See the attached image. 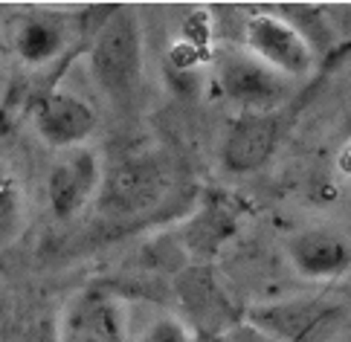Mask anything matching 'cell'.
I'll return each instance as SVG.
<instances>
[{
	"mask_svg": "<svg viewBox=\"0 0 351 342\" xmlns=\"http://www.w3.org/2000/svg\"><path fill=\"white\" fill-rule=\"evenodd\" d=\"M90 70L110 99H131L143 79V38L134 12L117 9L90 47Z\"/></svg>",
	"mask_w": 351,
	"mask_h": 342,
	"instance_id": "cell-1",
	"label": "cell"
},
{
	"mask_svg": "<svg viewBox=\"0 0 351 342\" xmlns=\"http://www.w3.org/2000/svg\"><path fill=\"white\" fill-rule=\"evenodd\" d=\"M169 186V169L160 157H128L102 174L96 206L108 218H134L154 209L166 197Z\"/></svg>",
	"mask_w": 351,
	"mask_h": 342,
	"instance_id": "cell-2",
	"label": "cell"
},
{
	"mask_svg": "<svg viewBox=\"0 0 351 342\" xmlns=\"http://www.w3.org/2000/svg\"><path fill=\"white\" fill-rule=\"evenodd\" d=\"M244 41L256 61L279 75L302 79L317 64L313 44L291 21L276 15H253L244 23Z\"/></svg>",
	"mask_w": 351,
	"mask_h": 342,
	"instance_id": "cell-3",
	"label": "cell"
},
{
	"mask_svg": "<svg viewBox=\"0 0 351 342\" xmlns=\"http://www.w3.org/2000/svg\"><path fill=\"white\" fill-rule=\"evenodd\" d=\"M58 342H128L117 296L102 287L82 290L61 316Z\"/></svg>",
	"mask_w": 351,
	"mask_h": 342,
	"instance_id": "cell-4",
	"label": "cell"
},
{
	"mask_svg": "<svg viewBox=\"0 0 351 342\" xmlns=\"http://www.w3.org/2000/svg\"><path fill=\"white\" fill-rule=\"evenodd\" d=\"M291 267L311 282H331L351 270V238L334 226H311L287 244Z\"/></svg>",
	"mask_w": 351,
	"mask_h": 342,
	"instance_id": "cell-5",
	"label": "cell"
},
{
	"mask_svg": "<svg viewBox=\"0 0 351 342\" xmlns=\"http://www.w3.org/2000/svg\"><path fill=\"white\" fill-rule=\"evenodd\" d=\"M221 87L244 113H273L285 102L287 82L253 56H227L221 61Z\"/></svg>",
	"mask_w": 351,
	"mask_h": 342,
	"instance_id": "cell-6",
	"label": "cell"
},
{
	"mask_svg": "<svg viewBox=\"0 0 351 342\" xmlns=\"http://www.w3.org/2000/svg\"><path fill=\"white\" fill-rule=\"evenodd\" d=\"M337 313H340L337 305L325 299H287V302H273V305L250 308L247 322L258 328L273 342H308Z\"/></svg>",
	"mask_w": 351,
	"mask_h": 342,
	"instance_id": "cell-7",
	"label": "cell"
},
{
	"mask_svg": "<svg viewBox=\"0 0 351 342\" xmlns=\"http://www.w3.org/2000/svg\"><path fill=\"white\" fill-rule=\"evenodd\" d=\"M99 186H102L99 157L90 148H73L47 177V197L53 215L58 221L73 218L87 200L99 195Z\"/></svg>",
	"mask_w": 351,
	"mask_h": 342,
	"instance_id": "cell-8",
	"label": "cell"
},
{
	"mask_svg": "<svg viewBox=\"0 0 351 342\" xmlns=\"http://www.w3.org/2000/svg\"><path fill=\"white\" fill-rule=\"evenodd\" d=\"M38 136L53 148H79L96 131L99 117L84 99L73 93H47L32 110Z\"/></svg>",
	"mask_w": 351,
	"mask_h": 342,
	"instance_id": "cell-9",
	"label": "cell"
},
{
	"mask_svg": "<svg viewBox=\"0 0 351 342\" xmlns=\"http://www.w3.org/2000/svg\"><path fill=\"white\" fill-rule=\"evenodd\" d=\"M279 139L282 122L276 119V113H241L223 139V166L235 174L256 171L273 157Z\"/></svg>",
	"mask_w": 351,
	"mask_h": 342,
	"instance_id": "cell-10",
	"label": "cell"
},
{
	"mask_svg": "<svg viewBox=\"0 0 351 342\" xmlns=\"http://www.w3.org/2000/svg\"><path fill=\"white\" fill-rule=\"evenodd\" d=\"M64 47V27L56 18H27L18 27L15 49L27 64H44Z\"/></svg>",
	"mask_w": 351,
	"mask_h": 342,
	"instance_id": "cell-11",
	"label": "cell"
},
{
	"mask_svg": "<svg viewBox=\"0 0 351 342\" xmlns=\"http://www.w3.org/2000/svg\"><path fill=\"white\" fill-rule=\"evenodd\" d=\"M23 221V188L9 171H0V247L18 235Z\"/></svg>",
	"mask_w": 351,
	"mask_h": 342,
	"instance_id": "cell-12",
	"label": "cell"
},
{
	"mask_svg": "<svg viewBox=\"0 0 351 342\" xmlns=\"http://www.w3.org/2000/svg\"><path fill=\"white\" fill-rule=\"evenodd\" d=\"M180 41L195 47L197 53H204L209 58V47H212V21L204 9H195L180 27Z\"/></svg>",
	"mask_w": 351,
	"mask_h": 342,
	"instance_id": "cell-13",
	"label": "cell"
},
{
	"mask_svg": "<svg viewBox=\"0 0 351 342\" xmlns=\"http://www.w3.org/2000/svg\"><path fill=\"white\" fill-rule=\"evenodd\" d=\"M136 342H192L189 331L183 328V322L178 319H157L145 328V334L136 339Z\"/></svg>",
	"mask_w": 351,
	"mask_h": 342,
	"instance_id": "cell-14",
	"label": "cell"
},
{
	"mask_svg": "<svg viewBox=\"0 0 351 342\" xmlns=\"http://www.w3.org/2000/svg\"><path fill=\"white\" fill-rule=\"evenodd\" d=\"M227 342H273L270 337H265L258 331V328H253V325H241V328H235V331L227 337Z\"/></svg>",
	"mask_w": 351,
	"mask_h": 342,
	"instance_id": "cell-15",
	"label": "cell"
},
{
	"mask_svg": "<svg viewBox=\"0 0 351 342\" xmlns=\"http://www.w3.org/2000/svg\"><path fill=\"white\" fill-rule=\"evenodd\" d=\"M337 169H340L343 177H351V139L340 148V154H337Z\"/></svg>",
	"mask_w": 351,
	"mask_h": 342,
	"instance_id": "cell-16",
	"label": "cell"
}]
</instances>
